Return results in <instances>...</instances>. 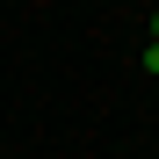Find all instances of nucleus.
<instances>
[{"label": "nucleus", "mask_w": 159, "mask_h": 159, "mask_svg": "<svg viewBox=\"0 0 159 159\" xmlns=\"http://www.w3.org/2000/svg\"><path fill=\"white\" fill-rule=\"evenodd\" d=\"M152 43H159V36H152Z\"/></svg>", "instance_id": "obj_1"}]
</instances>
